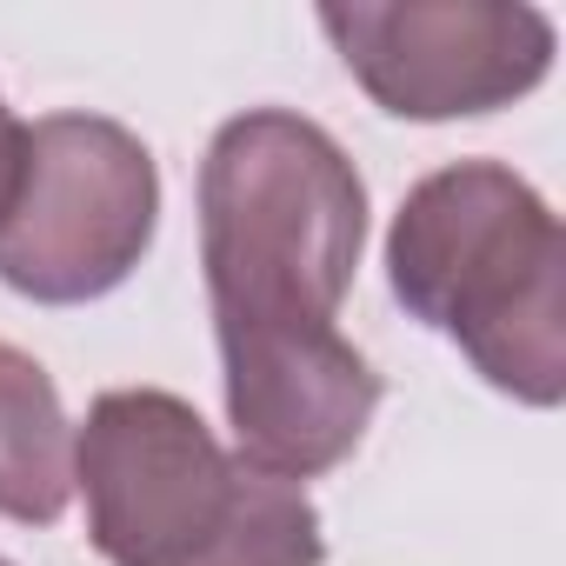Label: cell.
<instances>
[{"instance_id": "6da1fadb", "label": "cell", "mask_w": 566, "mask_h": 566, "mask_svg": "<svg viewBox=\"0 0 566 566\" xmlns=\"http://www.w3.org/2000/svg\"><path fill=\"white\" fill-rule=\"evenodd\" d=\"M387 287L520 407L566 400V233L500 160L427 174L387 227Z\"/></svg>"}, {"instance_id": "7a4b0ae2", "label": "cell", "mask_w": 566, "mask_h": 566, "mask_svg": "<svg viewBox=\"0 0 566 566\" xmlns=\"http://www.w3.org/2000/svg\"><path fill=\"white\" fill-rule=\"evenodd\" d=\"M193 200L213 334H314L340 321L367 247V180L321 120L294 107L220 120Z\"/></svg>"}, {"instance_id": "3957f363", "label": "cell", "mask_w": 566, "mask_h": 566, "mask_svg": "<svg viewBox=\"0 0 566 566\" xmlns=\"http://www.w3.org/2000/svg\"><path fill=\"white\" fill-rule=\"evenodd\" d=\"M74 493L107 566H321L307 486L240 453L167 387H114L74 427Z\"/></svg>"}, {"instance_id": "277c9868", "label": "cell", "mask_w": 566, "mask_h": 566, "mask_svg": "<svg viewBox=\"0 0 566 566\" xmlns=\"http://www.w3.org/2000/svg\"><path fill=\"white\" fill-rule=\"evenodd\" d=\"M160 227V167L107 114H41L0 213V280L34 307H87L147 260Z\"/></svg>"}, {"instance_id": "5b68a950", "label": "cell", "mask_w": 566, "mask_h": 566, "mask_svg": "<svg viewBox=\"0 0 566 566\" xmlns=\"http://www.w3.org/2000/svg\"><path fill=\"white\" fill-rule=\"evenodd\" d=\"M321 34L394 120H473L553 74V21L526 0H327Z\"/></svg>"}, {"instance_id": "8992f818", "label": "cell", "mask_w": 566, "mask_h": 566, "mask_svg": "<svg viewBox=\"0 0 566 566\" xmlns=\"http://www.w3.org/2000/svg\"><path fill=\"white\" fill-rule=\"evenodd\" d=\"M233 453L287 486L334 473L374 427L380 374L340 334H213Z\"/></svg>"}, {"instance_id": "52a82bcc", "label": "cell", "mask_w": 566, "mask_h": 566, "mask_svg": "<svg viewBox=\"0 0 566 566\" xmlns=\"http://www.w3.org/2000/svg\"><path fill=\"white\" fill-rule=\"evenodd\" d=\"M74 500V420L54 374L0 340V520L54 526Z\"/></svg>"}, {"instance_id": "ba28073f", "label": "cell", "mask_w": 566, "mask_h": 566, "mask_svg": "<svg viewBox=\"0 0 566 566\" xmlns=\"http://www.w3.org/2000/svg\"><path fill=\"white\" fill-rule=\"evenodd\" d=\"M21 147H28V120H14V107L0 101V213H8L14 180H21Z\"/></svg>"}, {"instance_id": "9c48e42d", "label": "cell", "mask_w": 566, "mask_h": 566, "mask_svg": "<svg viewBox=\"0 0 566 566\" xmlns=\"http://www.w3.org/2000/svg\"><path fill=\"white\" fill-rule=\"evenodd\" d=\"M0 566H14V559H0Z\"/></svg>"}]
</instances>
